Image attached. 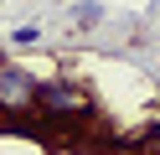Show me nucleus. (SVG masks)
Segmentation results:
<instances>
[{"label":"nucleus","mask_w":160,"mask_h":155,"mask_svg":"<svg viewBox=\"0 0 160 155\" xmlns=\"http://www.w3.org/2000/svg\"><path fill=\"white\" fill-rule=\"evenodd\" d=\"M36 83L31 67H21V62H0V124L21 119V114H36Z\"/></svg>","instance_id":"nucleus-2"},{"label":"nucleus","mask_w":160,"mask_h":155,"mask_svg":"<svg viewBox=\"0 0 160 155\" xmlns=\"http://www.w3.org/2000/svg\"><path fill=\"white\" fill-rule=\"evenodd\" d=\"M36 114L52 119V124H67V129H78V134H88L98 124L93 119V93L78 78H42L36 83Z\"/></svg>","instance_id":"nucleus-1"},{"label":"nucleus","mask_w":160,"mask_h":155,"mask_svg":"<svg viewBox=\"0 0 160 155\" xmlns=\"http://www.w3.org/2000/svg\"><path fill=\"white\" fill-rule=\"evenodd\" d=\"M72 21H78V26H98V21H103V10H98L93 0H78V5H72Z\"/></svg>","instance_id":"nucleus-3"},{"label":"nucleus","mask_w":160,"mask_h":155,"mask_svg":"<svg viewBox=\"0 0 160 155\" xmlns=\"http://www.w3.org/2000/svg\"><path fill=\"white\" fill-rule=\"evenodd\" d=\"M11 41H16V47H36V41H42V31H36V26H16Z\"/></svg>","instance_id":"nucleus-4"}]
</instances>
